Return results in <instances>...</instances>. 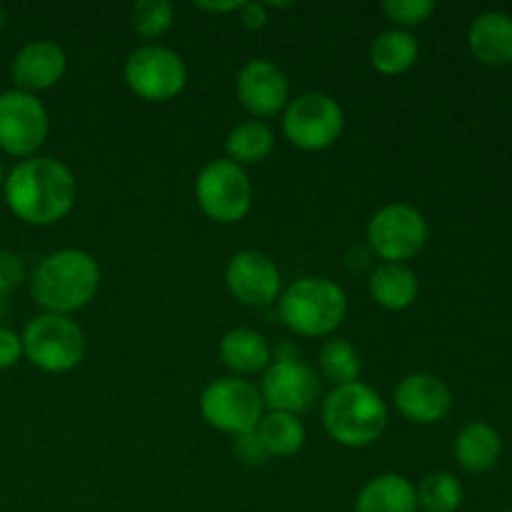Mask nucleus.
Instances as JSON below:
<instances>
[{"label":"nucleus","mask_w":512,"mask_h":512,"mask_svg":"<svg viewBox=\"0 0 512 512\" xmlns=\"http://www.w3.org/2000/svg\"><path fill=\"white\" fill-rule=\"evenodd\" d=\"M368 293L375 300V305L400 313L418 300V275L405 263H380L370 273Z\"/></svg>","instance_id":"19"},{"label":"nucleus","mask_w":512,"mask_h":512,"mask_svg":"<svg viewBox=\"0 0 512 512\" xmlns=\"http://www.w3.org/2000/svg\"><path fill=\"white\" fill-rule=\"evenodd\" d=\"M123 80L145 103H168L188 85V65L168 45L145 43L125 58Z\"/></svg>","instance_id":"7"},{"label":"nucleus","mask_w":512,"mask_h":512,"mask_svg":"<svg viewBox=\"0 0 512 512\" xmlns=\"http://www.w3.org/2000/svg\"><path fill=\"white\" fill-rule=\"evenodd\" d=\"M235 95L240 105L255 118H273L290 103L288 75L273 60L253 58L240 68L235 78Z\"/></svg>","instance_id":"14"},{"label":"nucleus","mask_w":512,"mask_h":512,"mask_svg":"<svg viewBox=\"0 0 512 512\" xmlns=\"http://www.w3.org/2000/svg\"><path fill=\"white\" fill-rule=\"evenodd\" d=\"M23 358V340L15 330L0 325V370H10Z\"/></svg>","instance_id":"31"},{"label":"nucleus","mask_w":512,"mask_h":512,"mask_svg":"<svg viewBox=\"0 0 512 512\" xmlns=\"http://www.w3.org/2000/svg\"><path fill=\"white\" fill-rule=\"evenodd\" d=\"M368 245L383 263H408L428 243V220L415 205L388 203L368 220Z\"/></svg>","instance_id":"10"},{"label":"nucleus","mask_w":512,"mask_h":512,"mask_svg":"<svg viewBox=\"0 0 512 512\" xmlns=\"http://www.w3.org/2000/svg\"><path fill=\"white\" fill-rule=\"evenodd\" d=\"M218 350L220 360L225 363V368L233 370L235 378L265 373V368L273 363V348H270L268 338L253 328L228 330L220 340Z\"/></svg>","instance_id":"18"},{"label":"nucleus","mask_w":512,"mask_h":512,"mask_svg":"<svg viewBox=\"0 0 512 512\" xmlns=\"http://www.w3.org/2000/svg\"><path fill=\"white\" fill-rule=\"evenodd\" d=\"M455 460L465 473H488L498 465L500 453H503V440L493 425L475 420L468 423L455 438Z\"/></svg>","instance_id":"21"},{"label":"nucleus","mask_w":512,"mask_h":512,"mask_svg":"<svg viewBox=\"0 0 512 512\" xmlns=\"http://www.w3.org/2000/svg\"><path fill=\"white\" fill-rule=\"evenodd\" d=\"M195 8L203 10V13H213V15H225V13H238L240 5L238 0H230V3H193Z\"/></svg>","instance_id":"33"},{"label":"nucleus","mask_w":512,"mask_h":512,"mask_svg":"<svg viewBox=\"0 0 512 512\" xmlns=\"http://www.w3.org/2000/svg\"><path fill=\"white\" fill-rule=\"evenodd\" d=\"M348 315V295L335 280L308 275L280 293L278 318L300 338H330Z\"/></svg>","instance_id":"4"},{"label":"nucleus","mask_w":512,"mask_h":512,"mask_svg":"<svg viewBox=\"0 0 512 512\" xmlns=\"http://www.w3.org/2000/svg\"><path fill=\"white\" fill-rule=\"evenodd\" d=\"M258 390L263 395L265 410L290 413L300 418L318 400L320 378L310 363L295 358V355H283L265 368Z\"/></svg>","instance_id":"11"},{"label":"nucleus","mask_w":512,"mask_h":512,"mask_svg":"<svg viewBox=\"0 0 512 512\" xmlns=\"http://www.w3.org/2000/svg\"><path fill=\"white\" fill-rule=\"evenodd\" d=\"M415 495H418V508L423 512H458L465 493L455 475L438 470L420 480Z\"/></svg>","instance_id":"26"},{"label":"nucleus","mask_w":512,"mask_h":512,"mask_svg":"<svg viewBox=\"0 0 512 512\" xmlns=\"http://www.w3.org/2000/svg\"><path fill=\"white\" fill-rule=\"evenodd\" d=\"M318 365L323 378L330 380L335 388L358 383L360 375H363V358H360V353L348 338L325 340L318 355Z\"/></svg>","instance_id":"25"},{"label":"nucleus","mask_w":512,"mask_h":512,"mask_svg":"<svg viewBox=\"0 0 512 512\" xmlns=\"http://www.w3.org/2000/svg\"><path fill=\"white\" fill-rule=\"evenodd\" d=\"M30 298L43 313H78L95 300L100 290V265L90 253L63 248L45 255L28 278Z\"/></svg>","instance_id":"2"},{"label":"nucleus","mask_w":512,"mask_h":512,"mask_svg":"<svg viewBox=\"0 0 512 512\" xmlns=\"http://www.w3.org/2000/svg\"><path fill=\"white\" fill-rule=\"evenodd\" d=\"M28 280L25 263L18 253L0 250V295H8L10 290H18Z\"/></svg>","instance_id":"29"},{"label":"nucleus","mask_w":512,"mask_h":512,"mask_svg":"<svg viewBox=\"0 0 512 512\" xmlns=\"http://www.w3.org/2000/svg\"><path fill=\"white\" fill-rule=\"evenodd\" d=\"M240 23L245 25L248 30H260L268 25L270 15H268V5L265 3H243L238 10Z\"/></svg>","instance_id":"32"},{"label":"nucleus","mask_w":512,"mask_h":512,"mask_svg":"<svg viewBox=\"0 0 512 512\" xmlns=\"http://www.w3.org/2000/svg\"><path fill=\"white\" fill-rule=\"evenodd\" d=\"M3 25H5V10L0 8V30H3Z\"/></svg>","instance_id":"35"},{"label":"nucleus","mask_w":512,"mask_h":512,"mask_svg":"<svg viewBox=\"0 0 512 512\" xmlns=\"http://www.w3.org/2000/svg\"><path fill=\"white\" fill-rule=\"evenodd\" d=\"M395 408L408 423L435 425L448 418L453 408V393L433 373H410L398 383L393 393Z\"/></svg>","instance_id":"15"},{"label":"nucleus","mask_w":512,"mask_h":512,"mask_svg":"<svg viewBox=\"0 0 512 512\" xmlns=\"http://www.w3.org/2000/svg\"><path fill=\"white\" fill-rule=\"evenodd\" d=\"M355 512H420L415 485L398 473L375 475L360 488Z\"/></svg>","instance_id":"20"},{"label":"nucleus","mask_w":512,"mask_h":512,"mask_svg":"<svg viewBox=\"0 0 512 512\" xmlns=\"http://www.w3.org/2000/svg\"><path fill=\"white\" fill-rule=\"evenodd\" d=\"M175 10L168 0H138L130 8V28L143 40H158L173 28Z\"/></svg>","instance_id":"27"},{"label":"nucleus","mask_w":512,"mask_h":512,"mask_svg":"<svg viewBox=\"0 0 512 512\" xmlns=\"http://www.w3.org/2000/svg\"><path fill=\"white\" fill-rule=\"evenodd\" d=\"M418 55V38H415L410 30L400 28H388L383 30V33H378L368 48L370 65H373L380 75H388V78L408 73V70L418 63Z\"/></svg>","instance_id":"22"},{"label":"nucleus","mask_w":512,"mask_h":512,"mask_svg":"<svg viewBox=\"0 0 512 512\" xmlns=\"http://www.w3.org/2000/svg\"><path fill=\"white\" fill-rule=\"evenodd\" d=\"M275 150V133L263 120H245L235 125L225 138V158L235 165H258L270 158Z\"/></svg>","instance_id":"23"},{"label":"nucleus","mask_w":512,"mask_h":512,"mask_svg":"<svg viewBox=\"0 0 512 512\" xmlns=\"http://www.w3.org/2000/svg\"><path fill=\"white\" fill-rule=\"evenodd\" d=\"M255 433H258L268 458H293L303 450L305 440H308L305 425L298 415L270 413V410H265Z\"/></svg>","instance_id":"24"},{"label":"nucleus","mask_w":512,"mask_h":512,"mask_svg":"<svg viewBox=\"0 0 512 512\" xmlns=\"http://www.w3.org/2000/svg\"><path fill=\"white\" fill-rule=\"evenodd\" d=\"M5 185V173H3V165H0V188Z\"/></svg>","instance_id":"36"},{"label":"nucleus","mask_w":512,"mask_h":512,"mask_svg":"<svg viewBox=\"0 0 512 512\" xmlns=\"http://www.w3.org/2000/svg\"><path fill=\"white\" fill-rule=\"evenodd\" d=\"M383 13L395 28L410 30L428 23L430 15L435 13L433 0H385Z\"/></svg>","instance_id":"28"},{"label":"nucleus","mask_w":512,"mask_h":512,"mask_svg":"<svg viewBox=\"0 0 512 512\" xmlns=\"http://www.w3.org/2000/svg\"><path fill=\"white\" fill-rule=\"evenodd\" d=\"M345 130V113L338 100L320 90L290 98L283 110V135L290 145L305 153H320L340 140Z\"/></svg>","instance_id":"6"},{"label":"nucleus","mask_w":512,"mask_h":512,"mask_svg":"<svg viewBox=\"0 0 512 512\" xmlns=\"http://www.w3.org/2000/svg\"><path fill=\"white\" fill-rule=\"evenodd\" d=\"M23 358L43 373H70L83 363L85 333L68 315L40 313L25 325Z\"/></svg>","instance_id":"5"},{"label":"nucleus","mask_w":512,"mask_h":512,"mask_svg":"<svg viewBox=\"0 0 512 512\" xmlns=\"http://www.w3.org/2000/svg\"><path fill=\"white\" fill-rule=\"evenodd\" d=\"M500 512H512V508H508V510H500Z\"/></svg>","instance_id":"37"},{"label":"nucleus","mask_w":512,"mask_h":512,"mask_svg":"<svg viewBox=\"0 0 512 512\" xmlns=\"http://www.w3.org/2000/svg\"><path fill=\"white\" fill-rule=\"evenodd\" d=\"M200 413L210 428L238 438L258 428L265 415V403L258 385L228 375V378L213 380L200 393Z\"/></svg>","instance_id":"9"},{"label":"nucleus","mask_w":512,"mask_h":512,"mask_svg":"<svg viewBox=\"0 0 512 512\" xmlns=\"http://www.w3.org/2000/svg\"><path fill=\"white\" fill-rule=\"evenodd\" d=\"M3 190L10 213L35 228L63 220L78 200L73 170L63 160L38 155L20 160L5 178Z\"/></svg>","instance_id":"1"},{"label":"nucleus","mask_w":512,"mask_h":512,"mask_svg":"<svg viewBox=\"0 0 512 512\" xmlns=\"http://www.w3.org/2000/svg\"><path fill=\"white\" fill-rule=\"evenodd\" d=\"M468 48L483 65L503 68L512 63V15L485 10L470 23Z\"/></svg>","instance_id":"17"},{"label":"nucleus","mask_w":512,"mask_h":512,"mask_svg":"<svg viewBox=\"0 0 512 512\" xmlns=\"http://www.w3.org/2000/svg\"><path fill=\"white\" fill-rule=\"evenodd\" d=\"M68 70L65 50L53 40H33L15 53L10 75H13L15 90L23 93H43L55 88Z\"/></svg>","instance_id":"16"},{"label":"nucleus","mask_w":512,"mask_h":512,"mask_svg":"<svg viewBox=\"0 0 512 512\" xmlns=\"http://www.w3.org/2000/svg\"><path fill=\"white\" fill-rule=\"evenodd\" d=\"M195 203L215 223H240L253 208V183L233 160H210L195 178Z\"/></svg>","instance_id":"8"},{"label":"nucleus","mask_w":512,"mask_h":512,"mask_svg":"<svg viewBox=\"0 0 512 512\" xmlns=\"http://www.w3.org/2000/svg\"><path fill=\"white\" fill-rule=\"evenodd\" d=\"M235 455H238V460H243L245 465H265L270 460L255 430L235 438Z\"/></svg>","instance_id":"30"},{"label":"nucleus","mask_w":512,"mask_h":512,"mask_svg":"<svg viewBox=\"0 0 512 512\" xmlns=\"http://www.w3.org/2000/svg\"><path fill=\"white\" fill-rule=\"evenodd\" d=\"M225 285L238 303L248 308H268L283 293V278L270 255L260 250H240L225 265Z\"/></svg>","instance_id":"13"},{"label":"nucleus","mask_w":512,"mask_h":512,"mask_svg":"<svg viewBox=\"0 0 512 512\" xmlns=\"http://www.w3.org/2000/svg\"><path fill=\"white\" fill-rule=\"evenodd\" d=\"M323 425L343 448H368L388 428V403L368 383L338 385L323 400Z\"/></svg>","instance_id":"3"},{"label":"nucleus","mask_w":512,"mask_h":512,"mask_svg":"<svg viewBox=\"0 0 512 512\" xmlns=\"http://www.w3.org/2000/svg\"><path fill=\"white\" fill-rule=\"evenodd\" d=\"M50 133L48 108L23 90L0 93V150L13 158H33Z\"/></svg>","instance_id":"12"},{"label":"nucleus","mask_w":512,"mask_h":512,"mask_svg":"<svg viewBox=\"0 0 512 512\" xmlns=\"http://www.w3.org/2000/svg\"><path fill=\"white\" fill-rule=\"evenodd\" d=\"M5 315V295H0V320H3Z\"/></svg>","instance_id":"34"}]
</instances>
